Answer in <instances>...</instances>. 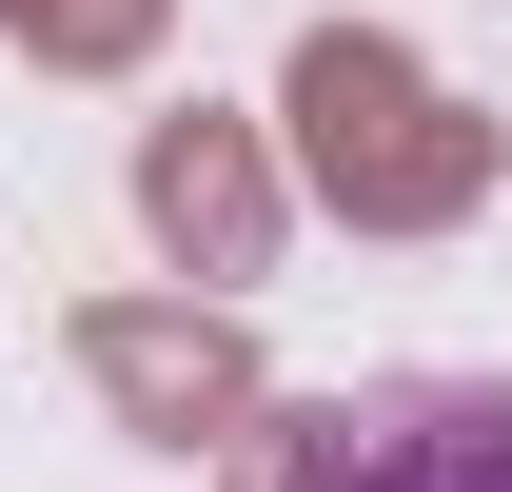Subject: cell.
<instances>
[{"label": "cell", "instance_id": "6da1fadb", "mask_svg": "<svg viewBox=\"0 0 512 492\" xmlns=\"http://www.w3.org/2000/svg\"><path fill=\"white\" fill-rule=\"evenodd\" d=\"M276 492H512V374H355L276 433Z\"/></svg>", "mask_w": 512, "mask_h": 492}]
</instances>
